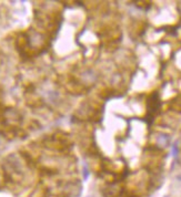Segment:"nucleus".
<instances>
[{"mask_svg": "<svg viewBox=\"0 0 181 197\" xmlns=\"http://www.w3.org/2000/svg\"><path fill=\"white\" fill-rule=\"evenodd\" d=\"M88 177H89V170H88V167H87V165H84V180H88Z\"/></svg>", "mask_w": 181, "mask_h": 197, "instance_id": "2", "label": "nucleus"}, {"mask_svg": "<svg viewBox=\"0 0 181 197\" xmlns=\"http://www.w3.org/2000/svg\"><path fill=\"white\" fill-rule=\"evenodd\" d=\"M157 141H158V144H160L161 146H167L169 143V137L167 135H160Z\"/></svg>", "mask_w": 181, "mask_h": 197, "instance_id": "1", "label": "nucleus"}, {"mask_svg": "<svg viewBox=\"0 0 181 197\" xmlns=\"http://www.w3.org/2000/svg\"><path fill=\"white\" fill-rule=\"evenodd\" d=\"M172 151H173V155H174V156H177V153H178V147H177V145H173Z\"/></svg>", "mask_w": 181, "mask_h": 197, "instance_id": "3", "label": "nucleus"}]
</instances>
